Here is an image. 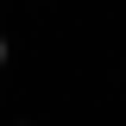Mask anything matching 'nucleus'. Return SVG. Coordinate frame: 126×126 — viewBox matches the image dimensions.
I'll return each mask as SVG.
<instances>
[{
	"instance_id": "f257e3e1",
	"label": "nucleus",
	"mask_w": 126,
	"mask_h": 126,
	"mask_svg": "<svg viewBox=\"0 0 126 126\" xmlns=\"http://www.w3.org/2000/svg\"><path fill=\"white\" fill-rule=\"evenodd\" d=\"M0 63H6V38H0Z\"/></svg>"
},
{
	"instance_id": "f03ea898",
	"label": "nucleus",
	"mask_w": 126,
	"mask_h": 126,
	"mask_svg": "<svg viewBox=\"0 0 126 126\" xmlns=\"http://www.w3.org/2000/svg\"><path fill=\"white\" fill-rule=\"evenodd\" d=\"M19 126H25V120H19Z\"/></svg>"
}]
</instances>
